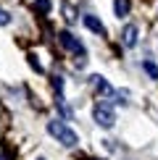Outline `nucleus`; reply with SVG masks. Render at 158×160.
<instances>
[{
    "instance_id": "1",
    "label": "nucleus",
    "mask_w": 158,
    "mask_h": 160,
    "mask_svg": "<svg viewBox=\"0 0 158 160\" xmlns=\"http://www.w3.org/2000/svg\"><path fill=\"white\" fill-rule=\"evenodd\" d=\"M48 134L55 137L61 144H66V147H74V144L79 142L76 131L71 129V126H66L63 121H50V123H48Z\"/></svg>"
},
{
    "instance_id": "2",
    "label": "nucleus",
    "mask_w": 158,
    "mask_h": 160,
    "mask_svg": "<svg viewBox=\"0 0 158 160\" xmlns=\"http://www.w3.org/2000/svg\"><path fill=\"white\" fill-rule=\"evenodd\" d=\"M58 42H61V48H63V50H69V52H74V55H79V63H84V55H87V50H84V45L79 42V39L71 34V32H61V34H58Z\"/></svg>"
},
{
    "instance_id": "3",
    "label": "nucleus",
    "mask_w": 158,
    "mask_h": 160,
    "mask_svg": "<svg viewBox=\"0 0 158 160\" xmlns=\"http://www.w3.org/2000/svg\"><path fill=\"white\" fill-rule=\"evenodd\" d=\"M92 118H95L97 126H103V129H111V126H113V121H116L113 108H108L105 102H100V105H95V108H92Z\"/></svg>"
},
{
    "instance_id": "4",
    "label": "nucleus",
    "mask_w": 158,
    "mask_h": 160,
    "mask_svg": "<svg viewBox=\"0 0 158 160\" xmlns=\"http://www.w3.org/2000/svg\"><path fill=\"white\" fill-rule=\"evenodd\" d=\"M84 26H87L90 32H95V34H105V26L97 16H92V13H84Z\"/></svg>"
},
{
    "instance_id": "5",
    "label": "nucleus",
    "mask_w": 158,
    "mask_h": 160,
    "mask_svg": "<svg viewBox=\"0 0 158 160\" xmlns=\"http://www.w3.org/2000/svg\"><path fill=\"white\" fill-rule=\"evenodd\" d=\"M121 42L127 45V48H132V45H137V26L134 24H127L121 32Z\"/></svg>"
},
{
    "instance_id": "6",
    "label": "nucleus",
    "mask_w": 158,
    "mask_h": 160,
    "mask_svg": "<svg viewBox=\"0 0 158 160\" xmlns=\"http://www.w3.org/2000/svg\"><path fill=\"white\" fill-rule=\"evenodd\" d=\"M90 82L95 84V89H97V92H103V95H111V92H113V89H111V84L105 82L103 76H97V74H95V76H90Z\"/></svg>"
},
{
    "instance_id": "7",
    "label": "nucleus",
    "mask_w": 158,
    "mask_h": 160,
    "mask_svg": "<svg viewBox=\"0 0 158 160\" xmlns=\"http://www.w3.org/2000/svg\"><path fill=\"white\" fill-rule=\"evenodd\" d=\"M129 8H132V5H129V0H113V13H116L118 18H124V16H127V13H129Z\"/></svg>"
},
{
    "instance_id": "8",
    "label": "nucleus",
    "mask_w": 158,
    "mask_h": 160,
    "mask_svg": "<svg viewBox=\"0 0 158 160\" xmlns=\"http://www.w3.org/2000/svg\"><path fill=\"white\" fill-rule=\"evenodd\" d=\"M32 8L45 16V13H50V0H34V5H32Z\"/></svg>"
},
{
    "instance_id": "9",
    "label": "nucleus",
    "mask_w": 158,
    "mask_h": 160,
    "mask_svg": "<svg viewBox=\"0 0 158 160\" xmlns=\"http://www.w3.org/2000/svg\"><path fill=\"white\" fill-rule=\"evenodd\" d=\"M142 68L148 71V76H150V79H158V66H155L153 61H145V63H142Z\"/></svg>"
},
{
    "instance_id": "10",
    "label": "nucleus",
    "mask_w": 158,
    "mask_h": 160,
    "mask_svg": "<svg viewBox=\"0 0 158 160\" xmlns=\"http://www.w3.org/2000/svg\"><path fill=\"white\" fill-rule=\"evenodd\" d=\"M63 13H66V21H74V18H76L74 5H69V3H63Z\"/></svg>"
},
{
    "instance_id": "11",
    "label": "nucleus",
    "mask_w": 158,
    "mask_h": 160,
    "mask_svg": "<svg viewBox=\"0 0 158 160\" xmlns=\"http://www.w3.org/2000/svg\"><path fill=\"white\" fill-rule=\"evenodd\" d=\"M26 58H29V66H32V68H34L37 74H42V66H40V61H37V55H34V52H29Z\"/></svg>"
},
{
    "instance_id": "12",
    "label": "nucleus",
    "mask_w": 158,
    "mask_h": 160,
    "mask_svg": "<svg viewBox=\"0 0 158 160\" xmlns=\"http://www.w3.org/2000/svg\"><path fill=\"white\" fill-rule=\"evenodd\" d=\"M5 24H11V16H8V11L0 8V26H5Z\"/></svg>"
}]
</instances>
